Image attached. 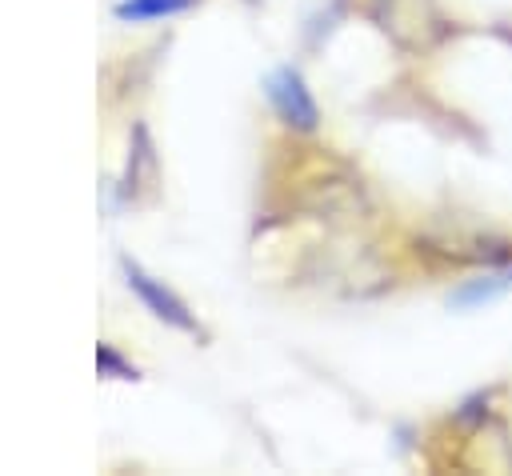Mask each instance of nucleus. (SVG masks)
I'll list each match as a JSON object with an SVG mask.
<instances>
[{"label": "nucleus", "mask_w": 512, "mask_h": 476, "mask_svg": "<svg viewBox=\"0 0 512 476\" xmlns=\"http://www.w3.org/2000/svg\"><path fill=\"white\" fill-rule=\"evenodd\" d=\"M120 272H124V284L148 304V312L156 316V320H164V324H172V328H180V332H200V324H196V316L188 312V304L172 292V288H164L156 276H148L136 260H128V256H120Z\"/></svg>", "instance_id": "nucleus-1"}, {"label": "nucleus", "mask_w": 512, "mask_h": 476, "mask_svg": "<svg viewBox=\"0 0 512 476\" xmlns=\"http://www.w3.org/2000/svg\"><path fill=\"white\" fill-rule=\"evenodd\" d=\"M264 92H268L276 116H280L288 128H300V132H312V128H316L320 108H316V100H312V92H308V84H304V76H300L296 68H288V64L276 68V72L264 80Z\"/></svg>", "instance_id": "nucleus-2"}, {"label": "nucleus", "mask_w": 512, "mask_h": 476, "mask_svg": "<svg viewBox=\"0 0 512 476\" xmlns=\"http://www.w3.org/2000/svg\"><path fill=\"white\" fill-rule=\"evenodd\" d=\"M196 0H120L116 4V16L120 20H164V16H176V12H188Z\"/></svg>", "instance_id": "nucleus-3"}, {"label": "nucleus", "mask_w": 512, "mask_h": 476, "mask_svg": "<svg viewBox=\"0 0 512 476\" xmlns=\"http://www.w3.org/2000/svg\"><path fill=\"white\" fill-rule=\"evenodd\" d=\"M96 368H100V376H116V380H140V372L112 348V344H100L96 348Z\"/></svg>", "instance_id": "nucleus-4"}, {"label": "nucleus", "mask_w": 512, "mask_h": 476, "mask_svg": "<svg viewBox=\"0 0 512 476\" xmlns=\"http://www.w3.org/2000/svg\"><path fill=\"white\" fill-rule=\"evenodd\" d=\"M504 284H512L508 276H488V280H480V284H468V288H460L456 296H452V304L456 308H468V304H480V300H492Z\"/></svg>", "instance_id": "nucleus-5"}, {"label": "nucleus", "mask_w": 512, "mask_h": 476, "mask_svg": "<svg viewBox=\"0 0 512 476\" xmlns=\"http://www.w3.org/2000/svg\"><path fill=\"white\" fill-rule=\"evenodd\" d=\"M508 280H512V272H508Z\"/></svg>", "instance_id": "nucleus-6"}]
</instances>
